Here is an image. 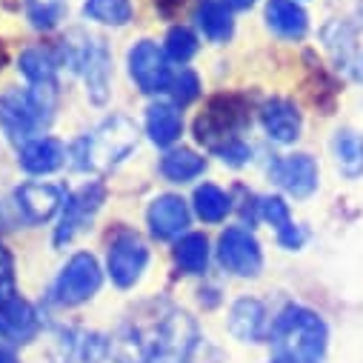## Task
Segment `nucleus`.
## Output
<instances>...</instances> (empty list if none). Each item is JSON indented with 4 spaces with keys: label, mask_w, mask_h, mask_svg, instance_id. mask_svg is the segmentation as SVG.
<instances>
[{
    "label": "nucleus",
    "mask_w": 363,
    "mask_h": 363,
    "mask_svg": "<svg viewBox=\"0 0 363 363\" xmlns=\"http://www.w3.org/2000/svg\"><path fill=\"white\" fill-rule=\"evenodd\" d=\"M206 172V157L198 155L195 149H169L160 157V174L169 180V184H189V180L201 177Z\"/></svg>",
    "instance_id": "b1692460"
},
{
    "label": "nucleus",
    "mask_w": 363,
    "mask_h": 363,
    "mask_svg": "<svg viewBox=\"0 0 363 363\" xmlns=\"http://www.w3.org/2000/svg\"><path fill=\"white\" fill-rule=\"evenodd\" d=\"M172 257L177 263L180 272L186 275H203L206 266H209V240L201 232H186L184 238H177Z\"/></svg>",
    "instance_id": "a878e982"
},
{
    "label": "nucleus",
    "mask_w": 363,
    "mask_h": 363,
    "mask_svg": "<svg viewBox=\"0 0 363 363\" xmlns=\"http://www.w3.org/2000/svg\"><path fill=\"white\" fill-rule=\"evenodd\" d=\"M260 218L266 223L275 226V235H278V243L284 249H301L303 240H306V232L292 220V212H289V203L278 195L272 198H260Z\"/></svg>",
    "instance_id": "412c9836"
},
{
    "label": "nucleus",
    "mask_w": 363,
    "mask_h": 363,
    "mask_svg": "<svg viewBox=\"0 0 363 363\" xmlns=\"http://www.w3.org/2000/svg\"><path fill=\"white\" fill-rule=\"evenodd\" d=\"M337 172L349 180L363 177V135L354 129H337L332 140Z\"/></svg>",
    "instance_id": "393cba45"
},
{
    "label": "nucleus",
    "mask_w": 363,
    "mask_h": 363,
    "mask_svg": "<svg viewBox=\"0 0 363 363\" xmlns=\"http://www.w3.org/2000/svg\"><path fill=\"white\" fill-rule=\"evenodd\" d=\"M326 49L340 72L363 83V12L346 21H335L323 32Z\"/></svg>",
    "instance_id": "1a4fd4ad"
},
{
    "label": "nucleus",
    "mask_w": 363,
    "mask_h": 363,
    "mask_svg": "<svg viewBox=\"0 0 363 363\" xmlns=\"http://www.w3.org/2000/svg\"><path fill=\"white\" fill-rule=\"evenodd\" d=\"M129 74L135 80V86L140 89L143 95H160L169 92V83H172V69H169V57L166 52L155 43V40H138L129 49Z\"/></svg>",
    "instance_id": "9b49d317"
},
{
    "label": "nucleus",
    "mask_w": 363,
    "mask_h": 363,
    "mask_svg": "<svg viewBox=\"0 0 363 363\" xmlns=\"http://www.w3.org/2000/svg\"><path fill=\"white\" fill-rule=\"evenodd\" d=\"M249 126V104L238 92L212 95L203 112L195 118V140L209 152L223 149L232 140H243Z\"/></svg>",
    "instance_id": "39448f33"
},
{
    "label": "nucleus",
    "mask_w": 363,
    "mask_h": 363,
    "mask_svg": "<svg viewBox=\"0 0 363 363\" xmlns=\"http://www.w3.org/2000/svg\"><path fill=\"white\" fill-rule=\"evenodd\" d=\"M155 6L160 9V15H166V18H172L180 6H184V0H155Z\"/></svg>",
    "instance_id": "72a5a7b5"
},
{
    "label": "nucleus",
    "mask_w": 363,
    "mask_h": 363,
    "mask_svg": "<svg viewBox=\"0 0 363 363\" xmlns=\"http://www.w3.org/2000/svg\"><path fill=\"white\" fill-rule=\"evenodd\" d=\"M38 312L21 295L0 303V337L9 343H29L38 335Z\"/></svg>",
    "instance_id": "dca6fc26"
},
{
    "label": "nucleus",
    "mask_w": 363,
    "mask_h": 363,
    "mask_svg": "<svg viewBox=\"0 0 363 363\" xmlns=\"http://www.w3.org/2000/svg\"><path fill=\"white\" fill-rule=\"evenodd\" d=\"M198 49H201V40H198V35L189 29V26H172L169 32H166V40H163V52H166V57L169 60H174V63H189L195 55H198Z\"/></svg>",
    "instance_id": "c756f323"
},
{
    "label": "nucleus",
    "mask_w": 363,
    "mask_h": 363,
    "mask_svg": "<svg viewBox=\"0 0 363 363\" xmlns=\"http://www.w3.org/2000/svg\"><path fill=\"white\" fill-rule=\"evenodd\" d=\"M269 177L289 195V198H309L315 189H318V180H320V172H318V163L309 157V155H284L278 160H272L269 166Z\"/></svg>",
    "instance_id": "f8f14e48"
},
{
    "label": "nucleus",
    "mask_w": 363,
    "mask_h": 363,
    "mask_svg": "<svg viewBox=\"0 0 363 363\" xmlns=\"http://www.w3.org/2000/svg\"><path fill=\"white\" fill-rule=\"evenodd\" d=\"M192 206H195V215H198L203 223H220V220L232 212V198H229L220 186L203 184V186L195 189Z\"/></svg>",
    "instance_id": "bb28decb"
},
{
    "label": "nucleus",
    "mask_w": 363,
    "mask_h": 363,
    "mask_svg": "<svg viewBox=\"0 0 363 363\" xmlns=\"http://www.w3.org/2000/svg\"><path fill=\"white\" fill-rule=\"evenodd\" d=\"M229 332L243 343H257L266 337V309L255 298H240L229 312Z\"/></svg>",
    "instance_id": "4be33fe9"
},
{
    "label": "nucleus",
    "mask_w": 363,
    "mask_h": 363,
    "mask_svg": "<svg viewBox=\"0 0 363 363\" xmlns=\"http://www.w3.org/2000/svg\"><path fill=\"white\" fill-rule=\"evenodd\" d=\"M0 363H18V357L9 349H0Z\"/></svg>",
    "instance_id": "c9c22d12"
},
{
    "label": "nucleus",
    "mask_w": 363,
    "mask_h": 363,
    "mask_svg": "<svg viewBox=\"0 0 363 363\" xmlns=\"http://www.w3.org/2000/svg\"><path fill=\"white\" fill-rule=\"evenodd\" d=\"M169 95H172V104L180 109V106H189L192 101H198L201 95V77L186 69V66H180V72L172 74V83H169Z\"/></svg>",
    "instance_id": "7c9ffc66"
},
{
    "label": "nucleus",
    "mask_w": 363,
    "mask_h": 363,
    "mask_svg": "<svg viewBox=\"0 0 363 363\" xmlns=\"http://www.w3.org/2000/svg\"><path fill=\"white\" fill-rule=\"evenodd\" d=\"M223 163H229V166H246L249 160H252V146L246 143V140H232V143H226L223 149H218L215 152Z\"/></svg>",
    "instance_id": "473e14b6"
},
{
    "label": "nucleus",
    "mask_w": 363,
    "mask_h": 363,
    "mask_svg": "<svg viewBox=\"0 0 363 363\" xmlns=\"http://www.w3.org/2000/svg\"><path fill=\"white\" fill-rule=\"evenodd\" d=\"M63 66L57 46H29L23 49L18 69L29 80V86H57V69Z\"/></svg>",
    "instance_id": "aec40b11"
},
{
    "label": "nucleus",
    "mask_w": 363,
    "mask_h": 363,
    "mask_svg": "<svg viewBox=\"0 0 363 363\" xmlns=\"http://www.w3.org/2000/svg\"><path fill=\"white\" fill-rule=\"evenodd\" d=\"M266 26L284 40H301L309 32V15L298 0H269Z\"/></svg>",
    "instance_id": "a211bd4d"
},
{
    "label": "nucleus",
    "mask_w": 363,
    "mask_h": 363,
    "mask_svg": "<svg viewBox=\"0 0 363 363\" xmlns=\"http://www.w3.org/2000/svg\"><path fill=\"white\" fill-rule=\"evenodd\" d=\"M146 135L155 146L160 149H172L180 135H184V115L174 104L157 101L146 109Z\"/></svg>",
    "instance_id": "6ab92c4d"
},
{
    "label": "nucleus",
    "mask_w": 363,
    "mask_h": 363,
    "mask_svg": "<svg viewBox=\"0 0 363 363\" xmlns=\"http://www.w3.org/2000/svg\"><path fill=\"white\" fill-rule=\"evenodd\" d=\"M218 260L238 278H257L263 269V249L243 226H226L218 238Z\"/></svg>",
    "instance_id": "9d476101"
},
{
    "label": "nucleus",
    "mask_w": 363,
    "mask_h": 363,
    "mask_svg": "<svg viewBox=\"0 0 363 363\" xmlns=\"http://www.w3.org/2000/svg\"><path fill=\"white\" fill-rule=\"evenodd\" d=\"M106 201V186L101 180H92V184H83L77 192H72L60 209V220H57V229H55V246H69L89 223L92 218L101 212Z\"/></svg>",
    "instance_id": "6e6552de"
},
{
    "label": "nucleus",
    "mask_w": 363,
    "mask_h": 363,
    "mask_svg": "<svg viewBox=\"0 0 363 363\" xmlns=\"http://www.w3.org/2000/svg\"><path fill=\"white\" fill-rule=\"evenodd\" d=\"M146 223H149L152 238H157V240L184 238L192 223L189 203L180 195H157L146 209Z\"/></svg>",
    "instance_id": "ddd939ff"
},
{
    "label": "nucleus",
    "mask_w": 363,
    "mask_h": 363,
    "mask_svg": "<svg viewBox=\"0 0 363 363\" xmlns=\"http://www.w3.org/2000/svg\"><path fill=\"white\" fill-rule=\"evenodd\" d=\"M272 363H323L326 323L306 306H286L272 323Z\"/></svg>",
    "instance_id": "f257e3e1"
},
{
    "label": "nucleus",
    "mask_w": 363,
    "mask_h": 363,
    "mask_svg": "<svg viewBox=\"0 0 363 363\" xmlns=\"http://www.w3.org/2000/svg\"><path fill=\"white\" fill-rule=\"evenodd\" d=\"M55 95L57 86L6 89L0 95V129L21 146L35 140L55 118Z\"/></svg>",
    "instance_id": "7ed1b4c3"
},
{
    "label": "nucleus",
    "mask_w": 363,
    "mask_h": 363,
    "mask_svg": "<svg viewBox=\"0 0 363 363\" xmlns=\"http://www.w3.org/2000/svg\"><path fill=\"white\" fill-rule=\"evenodd\" d=\"M66 198L55 184H23L15 192V206L26 223H46L63 209Z\"/></svg>",
    "instance_id": "4468645a"
},
{
    "label": "nucleus",
    "mask_w": 363,
    "mask_h": 363,
    "mask_svg": "<svg viewBox=\"0 0 363 363\" xmlns=\"http://www.w3.org/2000/svg\"><path fill=\"white\" fill-rule=\"evenodd\" d=\"M198 29L206 40L212 43H226L235 35V21H232V9L223 0H201V6L195 12Z\"/></svg>",
    "instance_id": "5701e85b"
},
{
    "label": "nucleus",
    "mask_w": 363,
    "mask_h": 363,
    "mask_svg": "<svg viewBox=\"0 0 363 363\" xmlns=\"http://www.w3.org/2000/svg\"><path fill=\"white\" fill-rule=\"evenodd\" d=\"M6 60H9V52H6V46H4V43H0V69L6 66Z\"/></svg>",
    "instance_id": "e433bc0d"
},
{
    "label": "nucleus",
    "mask_w": 363,
    "mask_h": 363,
    "mask_svg": "<svg viewBox=\"0 0 363 363\" xmlns=\"http://www.w3.org/2000/svg\"><path fill=\"white\" fill-rule=\"evenodd\" d=\"M138 126L126 115H112L106 118L92 135H83L80 140L72 143L69 157L72 166L80 172H109L121 166L138 146Z\"/></svg>",
    "instance_id": "f03ea898"
},
{
    "label": "nucleus",
    "mask_w": 363,
    "mask_h": 363,
    "mask_svg": "<svg viewBox=\"0 0 363 363\" xmlns=\"http://www.w3.org/2000/svg\"><path fill=\"white\" fill-rule=\"evenodd\" d=\"M101 284H104V269L98 257L89 252H77L60 269V275L52 286V301L57 306H80L98 295Z\"/></svg>",
    "instance_id": "423d86ee"
},
{
    "label": "nucleus",
    "mask_w": 363,
    "mask_h": 363,
    "mask_svg": "<svg viewBox=\"0 0 363 363\" xmlns=\"http://www.w3.org/2000/svg\"><path fill=\"white\" fill-rule=\"evenodd\" d=\"M149 266V246L132 229H118L109 240L106 272L118 289H132Z\"/></svg>",
    "instance_id": "0eeeda50"
},
{
    "label": "nucleus",
    "mask_w": 363,
    "mask_h": 363,
    "mask_svg": "<svg viewBox=\"0 0 363 363\" xmlns=\"http://www.w3.org/2000/svg\"><path fill=\"white\" fill-rule=\"evenodd\" d=\"M132 15V0H83V18L104 26H126Z\"/></svg>",
    "instance_id": "cd10ccee"
},
{
    "label": "nucleus",
    "mask_w": 363,
    "mask_h": 363,
    "mask_svg": "<svg viewBox=\"0 0 363 363\" xmlns=\"http://www.w3.org/2000/svg\"><path fill=\"white\" fill-rule=\"evenodd\" d=\"M66 160H69V152L57 138H35V140L23 143L21 155H18V163L29 174H52Z\"/></svg>",
    "instance_id": "f3484780"
},
{
    "label": "nucleus",
    "mask_w": 363,
    "mask_h": 363,
    "mask_svg": "<svg viewBox=\"0 0 363 363\" xmlns=\"http://www.w3.org/2000/svg\"><path fill=\"white\" fill-rule=\"evenodd\" d=\"M18 298V275H15V257L0 243V303Z\"/></svg>",
    "instance_id": "2f4dec72"
},
{
    "label": "nucleus",
    "mask_w": 363,
    "mask_h": 363,
    "mask_svg": "<svg viewBox=\"0 0 363 363\" xmlns=\"http://www.w3.org/2000/svg\"><path fill=\"white\" fill-rule=\"evenodd\" d=\"M223 4L235 12V9H249V6H255L257 4V0H223Z\"/></svg>",
    "instance_id": "f704fd0d"
},
{
    "label": "nucleus",
    "mask_w": 363,
    "mask_h": 363,
    "mask_svg": "<svg viewBox=\"0 0 363 363\" xmlns=\"http://www.w3.org/2000/svg\"><path fill=\"white\" fill-rule=\"evenodd\" d=\"M57 49H60L63 66H69L74 74L83 77L89 101L104 106L112 92V57H109L106 43L95 35L74 29L60 40Z\"/></svg>",
    "instance_id": "20e7f679"
},
{
    "label": "nucleus",
    "mask_w": 363,
    "mask_h": 363,
    "mask_svg": "<svg viewBox=\"0 0 363 363\" xmlns=\"http://www.w3.org/2000/svg\"><path fill=\"white\" fill-rule=\"evenodd\" d=\"M260 123L269 140L275 143H295L303 129V115L289 98H272L260 106Z\"/></svg>",
    "instance_id": "2eb2a0df"
},
{
    "label": "nucleus",
    "mask_w": 363,
    "mask_h": 363,
    "mask_svg": "<svg viewBox=\"0 0 363 363\" xmlns=\"http://www.w3.org/2000/svg\"><path fill=\"white\" fill-rule=\"evenodd\" d=\"M29 23L40 32H52L66 18V0H23Z\"/></svg>",
    "instance_id": "c85d7f7f"
}]
</instances>
